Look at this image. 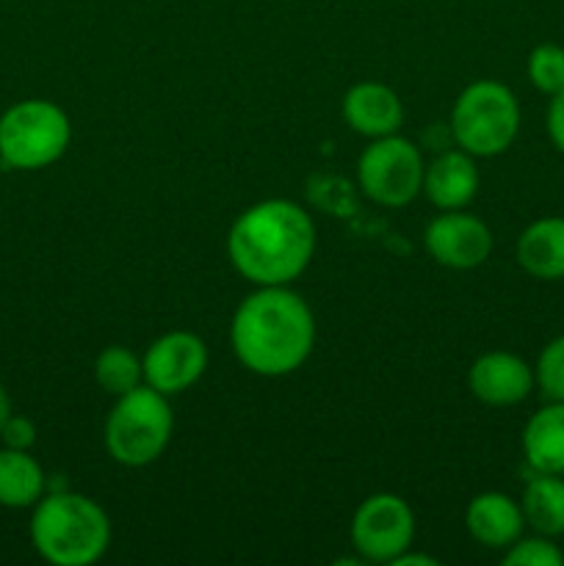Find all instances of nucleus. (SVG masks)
Returning a JSON list of instances; mask_svg holds the SVG:
<instances>
[{"label":"nucleus","mask_w":564,"mask_h":566,"mask_svg":"<svg viewBox=\"0 0 564 566\" xmlns=\"http://www.w3.org/2000/svg\"><path fill=\"white\" fill-rule=\"evenodd\" d=\"M230 343L252 374L288 376L307 363L315 346L313 310L288 285L258 287L232 315Z\"/></svg>","instance_id":"f257e3e1"},{"label":"nucleus","mask_w":564,"mask_h":566,"mask_svg":"<svg viewBox=\"0 0 564 566\" xmlns=\"http://www.w3.org/2000/svg\"><path fill=\"white\" fill-rule=\"evenodd\" d=\"M536 387L547 401H564V335L553 337L545 348H542L540 359L534 365Z\"/></svg>","instance_id":"4be33fe9"},{"label":"nucleus","mask_w":564,"mask_h":566,"mask_svg":"<svg viewBox=\"0 0 564 566\" xmlns=\"http://www.w3.org/2000/svg\"><path fill=\"white\" fill-rule=\"evenodd\" d=\"M315 252V224L291 199H265L243 210L227 235L230 263L258 287L291 285Z\"/></svg>","instance_id":"f03ea898"},{"label":"nucleus","mask_w":564,"mask_h":566,"mask_svg":"<svg viewBox=\"0 0 564 566\" xmlns=\"http://www.w3.org/2000/svg\"><path fill=\"white\" fill-rule=\"evenodd\" d=\"M426 164L409 138L382 136L370 138L357 160L359 188L368 199L385 208H404L424 191Z\"/></svg>","instance_id":"0eeeda50"},{"label":"nucleus","mask_w":564,"mask_h":566,"mask_svg":"<svg viewBox=\"0 0 564 566\" xmlns=\"http://www.w3.org/2000/svg\"><path fill=\"white\" fill-rule=\"evenodd\" d=\"M520 133V103L501 81H473L451 108V138L473 158H495Z\"/></svg>","instance_id":"39448f33"},{"label":"nucleus","mask_w":564,"mask_h":566,"mask_svg":"<svg viewBox=\"0 0 564 566\" xmlns=\"http://www.w3.org/2000/svg\"><path fill=\"white\" fill-rule=\"evenodd\" d=\"M343 119L365 138L393 136L404 122V105L385 83L363 81L354 83L343 97Z\"/></svg>","instance_id":"f8f14e48"},{"label":"nucleus","mask_w":564,"mask_h":566,"mask_svg":"<svg viewBox=\"0 0 564 566\" xmlns=\"http://www.w3.org/2000/svg\"><path fill=\"white\" fill-rule=\"evenodd\" d=\"M525 525L534 534L558 539L564 536V475L534 473L520 497Z\"/></svg>","instance_id":"f3484780"},{"label":"nucleus","mask_w":564,"mask_h":566,"mask_svg":"<svg viewBox=\"0 0 564 566\" xmlns=\"http://www.w3.org/2000/svg\"><path fill=\"white\" fill-rule=\"evenodd\" d=\"M415 539V514L404 497L379 492L359 503L352 520V545L363 562L390 564Z\"/></svg>","instance_id":"6e6552de"},{"label":"nucleus","mask_w":564,"mask_h":566,"mask_svg":"<svg viewBox=\"0 0 564 566\" xmlns=\"http://www.w3.org/2000/svg\"><path fill=\"white\" fill-rule=\"evenodd\" d=\"M424 247L435 263L446 269L470 271L487 263L492 252V232L476 216L462 210H446L429 221L424 232Z\"/></svg>","instance_id":"9d476101"},{"label":"nucleus","mask_w":564,"mask_h":566,"mask_svg":"<svg viewBox=\"0 0 564 566\" xmlns=\"http://www.w3.org/2000/svg\"><path fill=\"white\" fill-rule=\"evenodd\" d=\"M518 263L525 274L542 282L564 280V216L536 219L520 232Z\"/></svg>","instance_id":"2eb2a0df"},{"label":"nucleus","mask_w":564,"mask_h":566,"mask_svg":"<svg viewBox=\"0 0 564 566\" xmlns=\"http://www.w3.org/2000/svg\"><path fill=\"white\" fill-rule=\"evenodd\" d=\"M525 72H529V81L536 92L558 94L564 88V48L558 44H536L529 53V64H525Z\"/></svg>","instance_id":"aec40b11"},{"label":"nucleus","mask_w":564,"mask_h":566,"mask_svg":"<svg viewBox=\"0 0 564 566\" xmlns=\"http://www.w3.org/2000/svg\"><path fill=\"white\" fill-rule=\"evenodd\" d=\"M166 398L169 396L149 385L116 398L105 420V448L114 462L125 468H147L164 457L175 431V415Z\"/></svg>","instance_id":"20e7f679"},{"label":"nucleus","mask_w":564,"mask_h":566,"mask_svg":"<svg viewBox=\"0 0 564 566\" xmlns=\"http://www.w3.org/2000/svg\"><path fill=\"white\" fill-rule=\"evenodd\" d=\"M464 525L479 545L490 547V551H506L523 536L525 517L520 501L514 497L503 495V492H481L468 503Z\"/></svg>","instance_id":"4468645a"},{"label":"nucleus","mask_w":564,"mask_h":566,"mask_svg":"<svg viewBox=\"0 0 564 566\" xmlns=\"http://www.w3.org/2000/svg\"><path fill=\"white\" fill-rule=\"evenodd\" d=\"M390 564L393 566H437L435 558H431V556H420V553H409V547L401 553V556L393 558Z\"/></svg>","instance_id":"393cba45"},{"label":"nucleus","mask_w":564,"mask_h":566,"mask_svg":"<svg viewBox=\"0 0 564 566\" xmlns=\"http://www.w3.org/2000/svg\"><path fill=\"white\" fill-rule=\"evenodd\" d=\"M479 166L464 149H446L424 171V193L435 208L462 210L479 191Z\"/></svg>","instance_id":"ddd939ff"},{"label":"nucleus","mask_w":564,"mask_h":566,"mask_svg":"<svg viewBox=\"0 0 564 566\" xmlns=\"http://www.w3.org/2000/svg\"><path fill=\"white\" fill-rule=\"evenodd\" d=\"M470 392L487 407H514L531 396L534 368L512 352H487L470 365Z\"/></svg>","instance_id":"9b49d317"},{"label":"nucleus","mask_w":564,"mask_h":566,"mask_svg":"<svg viewBox=\"0 0 564 566\" xmlns=\"http://www.w3.org/2000/svg\"><path fill=\"white\" fill-rule=\"evenodd\" d=\"M523 457L531 473L564 475V401H547L523 429Z\"/></svg>","instance_id":"dca6fc26"},{"label":"nucleus","mask_w":564,"mask_h":566,"mask_svg":"<svg viewBox=\"0 0 564 566\" xmlns=\"http://www.w3.org/2000/svg\"><path fill=\"white\" fill-rule=\"evenodd\" d=\"M44 495V470L28 451L0 448V506L33 509Z\"/></svg>","instance_id":"a211bd4d"},{"label":"nucleus","mask_w":564,"mask_h":566,"mask_svg":"<svg viewBox=\"0 0 564 566\" xmlns=\"http://www.w3.org/2000/svg\"><path fill=\"white\" fill-rule=\"evenodd\" d=\"M506 566H564V553L551 536H520L514 545L503 553Z\"/></svg>","instance_id":"412c9836"},{"label":"nucleus","mask_w":564,"mask_h":566,"mask_svg":"<svg viewBox=\"0 0 564 566\" xmlns=\"http://www.w3.org/2000/svg\"><path fill=\"white\" fill-rule=\"evenodd\" d=\"M94 379L111 396H125L144 385V365L133 352L122 346H108L94 359Z\"/></svg>","instance_id":"6ab92c4d"},{"label":"nucleus","mask_w":564,"mask_h":566,"mask_svg":"<svg viewBox=\"0 0 564 566\" xmlns=\"http://www.w3.org/2000/svg\"><path fill=\"white\" fill-rule=\"evenodd\" d=\"M70 142V116L50 99H22L0 116V164L6 169H48L66 153Z\"/></svg>","instance_id":"423d86ee"},{"label":"nucleus","mask_w":564,"mask_h":566,"mask_svg":"<svg viewBox=\"0 0 564 566\" xmlns=\"http://www.w3.org/2000/svg\"><path fill=\"white\" fill-rule=\"evenodd\" d=\"M545 127L553 147L564 155V88L551 97V105H547L545 114Z\"/></svg>","instance_id":"b1692460"},{"label":"nucleus","mask_w":564,"mask_h":566,"mask_svg":"<svg viewBox=\"0 0 564 566\" xmlns=\"http://www.w3.org/2000/svg\"><path fill=\"white\" fill-rule=\"evenodd\" d=\"M9 415H11V398H9V392H6V387L0 385V429H3V423Z\"/></svg>","instance_id":"a878e982"},{"label":"nucleus","mask_w":564,"mask_h":566,"mask_svg":"<svg viewBox=\"0 0 564 566\" xmlns=\"http://www.w3.org/2000/svg\"><path fill=\"white\" fill-rule=\"evenodd\" d=\"M144 385L164 396H177L202 379L208 368V346L194 332H166L142 359Z\"/></svg>","instance_id":"1a4fd4ad"},{"label":"nucleus","mask_w":564,"mask_h":566,"mask_svg":"<svg viewBox=\"0 0 564 566\" xmlns=\"http://www.w3.org/2000/svg\"><path fill=\"white\" fill-rule=\"evenodd\" d=\"M31 545L55 566H88L111 545V520L97 501L77 492H50L31 514Z\"/></svg>","instance_id":"7ed1b4c3"},{"label":"nucleus","mask_w":564,"mask_h":566,"mask_svg":"<svg viewBox=\"0 0 564 566\" xmlns=\"http://www.w3.org/2000/svg\"><path fill=\"white\" fill-rule=\"evenodd\" d=\"M0 440L6 448H17V451H31L33 442H36V426L33 420H28L25 415L11 412L6 418L3 429H0Z\"/></svg>","instance_id":"5701e85b"}]
</instances>
